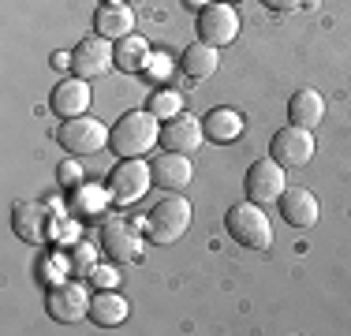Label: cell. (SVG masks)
<instances>
[{
    "instance_id": "1",
    "label": "cell",
    "mask_w": 351,
    "mask_h": 336,
    "mask_svg": "<svg viewBox=\"0 0 351 336\" xmlns=\"http://www.w3.org/2000/svg\"><path fill=\"white\" fill-rule=\"evenodd\" d=\"M161 128L165 123L157 120L149 108H135V112H123L120 120L112 123L108 146H112L116 157H146L149 149L161 142Z\"/></svg>"
},
{
    "instance_id": "2",
    "label": "cell",
    "mask_w": 351,
    "mask_h": 336,
    "mask_svg": "<svg viewBox=\"0 0 351 336\" xmlns=\"http://www.w3.org/2000/svg\"><path fill=\"white\" fill-rule=\"evenodd\" d=\"M191 217H195L191 202L183 198L180 191H169V195H165V198L146 213V224H142V232H146V239L157 243V247H172V243H180L183 235H187Z\"/></svg>"
},
{
    "instance_id": "3",
    "label": "cell",
    "mask_w": 351,
    "mask_h": 336,
    "mask_svg": "<svg viewBox=\"0 0 351 336\" xmlns=\"http://www.w3.org/2000/svg\"><path fill=\"white\" fill-rule=\"evenodd\" d=\"M224 228L228 235L247 250H269L273 247V224L265 217V209L258 202H236V206L224 213Z\"/></svg>"
},
{
    "instance_id": "4",
    "label": "cell",
    "mask_w": 351,
    "mask_h": 336,
    "mask_svg": "<svg viewBox=\"0 0 351 336\" xmlns=\"http://www.w3.org/2000/svg\"><path fill=\"white\" fill-rule=\"evenodd\" d=\"M108 139H112V131H108L101 120H94V116H75V120H64L60 128H56V142H60V149H68L71 157L101 154L108 146Z\"/></svg>"
},
{
    "instance_id": "5",
    "label": "cell",
    "mask_w": 351,
    "mask_h": 336,
    "mask_svg": "<svg viewBox=\"0 0 351 336\" xmlns=\"http://www.w3.org/2000/svg\"><path fill=\"white\" fill-rule=\"evenodd\" d=\"M149 187H154V168L142 161V157H120V165L108 172V191H112L116 206L138 202Z\"/></svg>"
},
{
    "instance_id": "6",
    "label": "cell",
    "mask_w": 351,
    "mask_h": 336,
    "mask_svg": "<svg viewBox=\"0 0 351 336\" xmlns=\"http://www.w3.org/2000/svg\"><path fill=\"white\" fill-rule=\"evenodd\" d=\"M90 291L86 284L79 280H60V284H49V296H45V314L53 322H64V325H75L82 317H90Z\"/></svg>"
},
{
    "instance_id": "7",
    "label": "cell",
    "mask_w": 351,
    "mask_h": 336,
    "mask_svg": "<svg viewBox=\"0 0 351 336\" xmlns=\"http://www.w3.org/2000/svg\"><path fill=\"white\" fill-rule=\"evenodd\" d=\"M284 187H288V168L280 161H273V157H258L254 165L247 168V180H243V191L250 202H258V206H273Z\"/></svg>"
},
{
    "instance_id": "8",
    "label": "cell",
    "mask_w": 351,
    "mask_h": 336,
    "mask_svg": "<svg viewBox=\"0 0 351 336\" xmlns=\"http://www.w3.org/2000/svg\"><path fill=\"white\" fill-rule=\"evenodd\" d=\"M146 232H138L131 221H105L101 224V250L116 265H131L146 258Z\"/></svg>"
},
{
    "instance_id": "9",
    "label": "cell",
    "mask_w": 351,
    "mask_h": 336,
    "mask_svg": "<svg viewBox=\"0 0 351 336\" xmlns=\"http://www.w3.org/2000/svg\"><path fill=\"white\" fill-rule=\"evenodd\" d=\"M269 157L280 161L284 168H303L314 157V131L299 128V123H284V128L269 139Z\"/></svg>"
},
{
    "instance_id": "10",
    "label": "cell",
    "mask_w": 351,
    "mask_h": 336,
    "mask_svg": "<svg viewBox=\"0 0 351 336\" xmlns=\"http://www.w3.org/2000/svg\"><path fill=\"white\" fill-rule=\"evenodd\" d=\"M198 38L210 41V45H232V41L239 38V12L236 4H228V0H213L210 8H202L198 12Z\"/></svg>"
},
{
    "instance_id": "11",
    "label": "cell",
    "mask_w": 351,
    "mask_h": 336,
    "mask_svg": "<svg viewBox=\"0 0 351 336\" xmlns=\"http://www.w3.org/2000/svg\"><path fill=\"white\" fill-rule=\"evenodd\" d=\"M116 67V53H112V41L94 34V38H82L79 45L71 49V71L79 79H101Z\"/></svg>"
},
{
    "instance_id": "12",
    "label": "cell",
    "mask_w": 351,
    "mask_h": 336,
    "mask_svg": "<svg viewBox=\"0 0 351 336\" xmlns=\"http://www.w3.org/2000/svg\"><path fill=\"white\" fill-rule=\"evenodd\" d=\"M90 79H79V75H71V79L56 82L53 94H49V108H53V116H60V120H75V116H86L90 112Z\"/></svg>"
},
{
    "instance_id": "13",
    "label": "cell",
    "mask_w": 351,
    "mask_h": 336,
    "mask_svg": "<svg viewBox=\"0 0 351 336\" xmlns=\"http://www.w3.org/2000/svg\"><path fill=\"white\" fill-rule=\"evenodd\" d=\"M12 228L23 243H45L53 235V217H49L45 202H15Z\"/></svg>"
},
{
    "instance_id": "14",
    "label": "cell",
    "mask_w": 351,
    "mask_h": 336,
    "mask_svg": "<svg viewBox=\"0 0 351 336\" xmlns=\"http://www.w3.org/2000/svg\"><path fill=\"white\" fill-rule=\"evenodd\" d=\"M202 139H206L202 120L191 116V112H180L176 120H165V128H161V146L172 149V154H187L191 157L195 149H202Z\"/></svg>"
},
{
    "instance_id": "15",
    "label": "cell",
    "mask_w": 351,
    "mask_h": 336,
    "mask_svg": "<svg viewBox=\"0 0 351 336\" xmlns=\"http://www.w3.org/2000/svg\"><path fill=\"white\" fill-rule=\"evenodd\" d=\"M280 217L291 224V228H314L317 217H322V206H317V195L306 187H284V195L277 198Z\"/></svg>"
},
{
    "instance_id": "16",
    "label": "cell",
    "mask_w": 351,
    "mask_h": 336,
    "mask_svg": "<svg viewBox=\"0 0 351 336\" xmlns=\"http://www.w3.org/2000/svg\"><path fill=\"white\" fill-rule=\"evenodd\" d=\"M202 131H206V142H213V146H228V142L243 139L247 120H243V112L221 105V108H210V112L202 116Z\"/></svg>"
},
{
    "instance_id": "17",
    "label": "cell",
    "mask_w": 351,
    "mask_h": 336,
    "mask_svg": "<svg viewBox=\"0 0 351 336\" xmlns=\"http://www.w3.org/2000/svg\"><path fill=\"white\" fill-rule=\"evenodd\" d=\"M149 168H154V187H161V191H183L191 180H195L191 157L187 154H172V149H165Z\"/></svg>"
},
{
    "instance_id": "18",
    "label": "cell",
    "mask_w": 351,
    "mask_h": 336,
    "mask_svg": "<svg viewBox=\"0 0 351 336\" xmlns=\"http://www.w3.org/2000/svg\"><path fill=\"white\" fill-rule=\"evenodd\" d=\"M217 67H221V49L210 45V41H202V38L191 41V45L183 49V56H180V71L187 75V79H195V82L213 79Z\"/></svg>"
},
{
    "instance_id": "19",
    "label": "cell",
    "mask_w": 351,
    "mask_h": 336,
    "mask_svg": "<svg viewBox=\"0 0 351 336\" xmlns=\"http://www.w3.org/2000/svg\"><path fill=\"white\" fill-rule=\"evenodd\" d=\"M94 30L108 41H120L135 34V8L131 4H101L94 12Z\"/></svg>"
},
{
    "instance_id": "20",
    "label": "cell",
    "mask_w": 351,
    "mask_h": 336,
    "mask_svg": "<svg viewBox=\"0 0 351 336\" xmlns=\"http://www.w3.org/2000/svg\"><path fill=\"white\" fill-rule=\"evenodd\" d=\"M71 213L82 217V221H94V217H105L108 206H112V191L101 187V183H79L71 191Z\"/></svg>"
},
{
    "instance_id": "21",
    "label": "cell",
    "mask_w": 351,
    "mask_h": 336,
    "mask_svg": "<svg viewBox=\"0 0 351 336\" xmlns=\"http://www.w3.org/2000/svg\"><path fill=\"white\" fill-rule=\"evenodd\" d=\"M128 314H131V307L116 288H101L94 299H90V322L101 325V329H112V325L128 322Z\"/></svg>"
},
{
    "instance_id": "22",
    "label": "cell",
    "mask_w": 351,
    "mask_h": 336,
    "mask_svg": "<svg viewBox=\"0 0 351 336\" xmlns=\"http://www.w3.org/2000/svg\"><path fill=\"white\" fill-rule=\"evenodd\" d=\"M288 120L291 123H299V128H317V123L325 120V97L317 94L314 86H303V90H295L288 101Z\"/></svg>"
},
{
    "instance_id": "23",
    "label": "cell",
    "mask_w": 351,
    "mask_h": 336,
    "mask_svg": "<svg viewBox=\"0 0 351 336\" xmlns=\"http://www.w3.org/2000/svg\"><path fill=\"white\" fill-rule=\"evenodd\" d=\"M112 53H116V67L128 75H142L149 64V56H154V49H149V41L142 38V34H128V38L112 41Z\"/></svg>"
},
{
    "instance_id": "24",
    "label": "cell",
    "mask_w": 351,
    "mask_h": 336,
    "mask_svg": "<svg viewBox=\"0 0 351 336\" xmlns=\"http://www.w3.org/2000/svg\"><path fill=\"white\" fill-rule=\"evenodd\" d=\"M146 108L157 116V120H176V116L183 112V94L180 90H172V86H157L154 94H149V101H146Z\"/></svg>"
},
{
    "instance_id": "25",
    "label": "cell",
    "mask_w": 351,
    "mask_h": 336,
    "mask_svg": "<svg viewBox=\"0 0 351 336\" xmlns=\"http://www.w3.org/2000/svg\"><path fill=\"white\" fill-rule=\"evenodd\" d=\"M82 180H86V172H82V161H79V157H71V154H68L60 165H56V183H60V187L75 191Z\"/></svg>"
},
{
    "instance_id": "26",
    "label": "cell",
    "mask_w": 351,
    "mask_h": 336,
    "mask_svg": "<svg viewBox=\"0 0 351 336\" xmlns=\"http://www.w3.org/2000/svg\"><path fill=\"white\" fill-rule=\"evenodd\" d=\"M94 265H97V247L94 243H75L71 247V269L75 273H94Z\"/></svg>"
},
{
    "instance_id": "27",
    "label": "cell",
    "mask_w": 351,
    "mask_h": 336,
    "mask_svg": "<svg viewBox=\"0 0 351 336\" xmlns=\"http://www.w3.org/2000/svg\"><path fill=\"white\" fill-rule=\"evenodd\" d=\"M45 273H41V280L45 284H60V280H68V273H75L71 269V254L64 258V254H56V258H45Z\"/></svg>"
},
{
    "instance_id": "28",
    "label": "cell",
    "mask_w": 351,
    "mask_h": 336,
    "mask_svg": "<svg viewBox=\"0 0 351 336\" xmlns=\"http://www.w3.org/2000/svg\"><path fill=\"white\" fill-rule=\"evenodd\" d=\"M90 280H94L97 288H116V284H120V269H116V262L112 265H94Z\"/></svg>"
},
{
    "instance_id": "29",
    "label": "cell",
    "mask_w": 351,
    "mask_h": 336,
    "mask_svg": "<svg viewBox=\"0 0 351 336\" xmlns=\"http://www.w3.org/2000/svg\"><path fill=\"white\" fill-rule=\"evenodd\" d=\"M169 71H172V64H169V56H165V53H154V56H149V64H146V75H149V79L161 82Z\"/></svg>"
},
{
    "instance_id": "30",
    "label": "cell",
    "mask_w": 351,
    "mask_h": 336,
    "mask_svg": "<svg viewBox=\"0 0 351 336\" xmlns=\"http://www.w3.org/2000/svg\"><path fill=\"white\" fill-rule=\"evenodd\" d=\"M269 12H295V8H303L306 0H262Z\"/></svg>"
},
{
    "instance_id": "31",
    "label": "cell",
    "mask_w": 351,
    "mask_h": 336,
    "mask_svg": "<svg viewBox=\"0 0 351 336\" xmlns=\"http://www.w3.org/2000/svg\"><path fill=\"white\" fill-rule=\"evenodd\" d=\"M53 67H60V71H68V67H71V53H53Z\"/></svg>"
},
{
    "instance_id": "32",
    "label": "cell",
    "mask_w": 351,
    "mask_h": 336,
    "mask_svg": "<svg viewBox=\"0 0 351 336\" xmlns=\"http://www.w3.org/2000/svg\"><path fill=\"white\" fill-rule=\"evenodd\" d=\"M183 4H187V8H191V12H202V8H210V4H213V0H183Z\"/></svg>"
},
{
    "instance_id": "33",
    "label": "cell",
    "mask_w": 351,
    "mask_h": 336,
    "mask_svg": "<svg viewBox=\"0 0 351 336\" xmlns=\"http://www.w3.org/2000/svg\"><path fill=\"white\" fill-rule=\"evenodd\" d=\"M105 4H123V0H105Z\"/></svg>"
},
{
    "instance_id": "34",
    "label": "cell",
    "mask_w": 351,
    "mask_h": 336,
    "mask_svg": "<svg viewBox=\"0 0 351 336\" xmlns=\"http://www.w3.org/2000/svg\"><path fill=\"white\" fill-rule=\"evenodd\" d=\"M228 4H236V0H228Z\"/></svg>"
}]
</instances>
